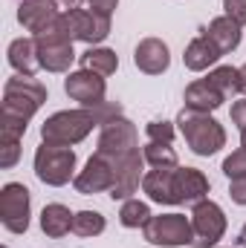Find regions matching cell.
I'll return each mask as SVG.
<instances>
[{
	"instance_id": "3957f363",
	"label": "cell",
	"mask_w": 246,
	"mask_h": 248,
	"mask_svg": "<svg viewBox=\"0 0 246 248\" xmlns=\"http://www.w3.org/2000/svg\"><path fill=\"white\" fill-rule=\"evenodd\" d=\"M174 124L180 127L185 144H188L191 153H197V156H214V153L226 144V130H223V124L217 122V119H211L209 113H197V110L183 107Z\"/></svg>"
},
{
	"instance_id": "e575fe53",
	"label": "cell",
	"mask_w": 246,
	"mask_h": 248,
	"mask_svg": "<svg viewBox=\"0 0 246 248\" xmlns=\"http://www.w3.org/2000/svg\"><path fill=\"white\" fill-rule=\"evenodd\" d=\"M238 93H246V63L238 66Z\"/></svg>"
},
{
	"instance_id": "f1b7e54d",
	"label": "cell",
	"mask_w": 246,
	"mask_h": 248,
	"mask_svg": "<svg viewBox=\"0 0 246 248\" xmlns=\"http://www.w3.org/2000/svg\"><path fill=\"white\" fill-rule=\"evenodd\" d=\"M223 173L229 179H238V176H246V147L241 144L232 156L223 159Z\"/></svg>"
},
{
	"instance_id": "836d02e7",
	"label": "cell",
	"mask_w": 246,
	"mask_h": 248,
	"mask_svg": "<svg viewBox=\"0 0 246 248\" xmlns=\"http://www.w3.org/2000/svg\"><path fill=\"white\" fill-rule=\"evenodd\" d=\"M232 124H238V130H246V98L232 104Z\"/></svg>"
},
{
	"instance_id": "5b68a950",
	"label": "cell",
	"mask_w": 246,
	"mask_h": 248,
	"mask_svg": "<svg viewBox=\"0 0 246 248\" xmlns=\"http://www.w3.org/2000/svg\"><path fill=\"white\" fill-rule=\"evenodd\" d=\"M75 170V150L72 147H58V144H41L35 150V176L50 187L67 185Z\"/></svg>"
},
{
	"instance_id": "ffe728a7",
	"label": "cell",
	"mask_w": 246,
	"mask_h": 248,
	"mask_svg": "<svg viewBox=\"0 0 246 248\" xmlns=\"http://www.w3.org/2000/svg\"><path fill=\"white\" fill-rule=\"evenodd\" d=\"M9 63L18 75H35L41 69V58H38V44L35 38H15L9 44Z\"/></svg>"
},
{
	"instance_id": "30bf717a",
	"label": "cell",
	"mask_w": 246,
	"mask_h": 248,
	"mask_svg": "<svg viewBox=\"0 0 246 248\" xmlns=\"http://www.w3.org/2000/svg\"><path fill=\"white\" fill-rule=\"evenodd\" d=\"M72 185H75L78 193H84V196L105 193V190L110 193L113 185H116V165H113V159H107V156H102V153H93V156L87 159L84 170L75 173Z\"/></svg>"
},
{
	"instance_id": "d4e9b609",
	"label": "cell",
	"mask_w": 246,
	"mask_h": 248,
	"mask_svg": "<svg viewBox=\"0 0 246 248\" xmlns=\"http://www.w3.org/2000/svg\"><path fill=\"white\" fill-rule=\"evenodd\" d=\"M105 228H107V222L99 211H78L72 217V234H78V237H99V234H105Z\"/></svg>"
},
{
	"instance_id": "7a4b0ae2",
	"label": "cell",
	"mask_w": 246,
	"mask_h": 248,
	"mask_svg": "<svg viewBox=\"0 0 246 248\" xmlns=\"http://www.w3.org/2000/svg\"><path fill=\"white\" fill-rule=\"evenodd\" d=\"M93 127H102L96 107H78V110H61L53 113L47 122L41 124V139L47 144H58V147H72L78 141H84Z\"/></svg>"
},
{
	"instance_id": "7402d4cb",
	"label": "cell",
	"mask_w": 246,
	"mask_h": 248,
	"mask_svg": "<svg viewBox=\"0 0 246 248\" xmlns=\"http://www.w3.org/2000/svg\"><path fill=\"white\" fill-rule=\"evenodd\" d=\"M72 217H75V214H70L67 205L53 202V205H47V208L41 211V231H44L47 237L58 240V237H64V234L72 231Z\"/></svg>"
},
{
	"instance_id": "6da1fadb",
	"label": "cell",
	"mask_w": 246,
	"mask_h": 248,
	"mask_svg": "<svg viewBox=\"0 0 246 248\" xmlns=\"http://www.w3.org/2000/svg\"><path fill=\"white\" fill-rule=\"evenodd\" d=\"M47 87L35 75H15L3 87V110H0V133L23 139L29 119L44 107Z\"/></svg>"
},
{
	"instance_id": "52a82bcc",
	"label": "cell",
	"mask_w": 246,
	"mask_h": 248,
	"mask_svg": "<svg viewBox=\"0 0 246 248\" xmlns=\"http://www.w3.org/2000/svg\"><path fill=\"white\" fill-rule=\"evenodd\" d=\"M142 234H145L148 243L162 246V248L191 246V240H194L191 219H185L183 214H159V217H151L145 222Z\"/></svg>"
},
{
	"instance_id": "9c48e42d",
	"label": "cell",
	"mask_w": 246,
	"mask_h": 248,
	"mask_svg": "<svg viewBox=\"0 0 246 248\" xmlns=\"http://www.w3.org/2000/svg\"><path fill=\"white\" fill-rule=\"evenodd\" d=\"M130 150H139V136H136V127H133L130 119L116 116V119L102 124L99 141H96V153L113 159V156H124Z\"/></svg>"
},
{
	"instance_id": "d6986e66",
	"label": "cell",
	"mask_w": 246,
	"mask_h": 248,
	"mask_svg": "<svg viewBox=\"0 0 246 248\" xmlns=\"http://www.w3.org/2000/svg\"><path fill=\"white\" fill-rule=\"evenodd\" d=\"M177 176V196H180V205H197L203 199H209V179L203 176V170L197 168H177L174 170Z\"/></svg>"
},
{
	"instance_id": "7c38bea8",
	"label": "cell",
	"mask_w": 246,
	"mask_h": 248,
	"mask_svg": "<svg viewBox=\"0 0 246 248\" xmlns=\"http://www.w3.org/2000/svg\"><path fill=\"white\" fill-rule=\"evenodd\" d=\"M64 93L72 101H78L81 107H99V104H105L107 81H105V75H96L90 69H75L64 78Z\"/></svg>"
},
{
	"instance_id": "4dcf8cb0",
	"label": "cell",
	"mask_w": 246,
	"mask_h": 248,
	"mask_svg": "<svg viewBox=\"0 0 246 248\" xmlns=\"http://www.w3.org/2000/svg\"><path fill=\"white\" fill-rule=\"evenodd\" d=\"M223 12H226L235 23L246 26V0H223Z\"/></svg>"
},
{
	"instance_id": "8fae6325",
	"label": "cell",
	"mask_w": 246,
	"mask_h": 248,
	"mask_svg": "<svg viewBox=\"0 0 246 248\" xmlns=\"http://www.w3.org/2000/svg\"><path fill=\"white\" fill-rule=\"evenodd\" d=\"M61 17L72 35V41L96 46L110 35V17H102L90 9H67V12H61Z\"/></svg>"
},
{
	"instance_id": "8d00e7d4",
	"label": "cell",
	"mask_w": 246,
	"mask_h": 248,
	"mask_svg": "<svg viewBox=\"0 0 246 248\" xmlns=\"http://www.w3.org/2000/svg\"><path fill=\"white\" fill-rule=\"evenodd\" d=\"M238 243H241V246L246 248V225H244V228H241V234H238Z\"/></svg>"
},
{
	"instance_id": "484cf974",
	"label": "cell",
	"mask_w": 246,
	"mask_h": 248,
	"mask_svg": "<svg viewBox=\"0 0 246 248\" xmlns=\"http://www.w3.org/2000/svg\"><path fill=\"white\" fill-rule=\"evenodd\" d=\"M151 219V208L139 199H124L119 208V222L124 228H145V222Z\"/></svg>"
},
{
	"instance_id": "ba28073f",
	"label": "cell",
	"mask_w": 246,
	"mask_h": 248,
	"mask_svg": "<svg viewBox=\"0 0 246 248\" xmlns=\"http://www.w3.org/2000/svg\"><path fill=\"white\" fill-rule=\"evenodd\" d=\"M29 211H32V199H29L26 185H20V182L3 185V190H0V222L6 225V231L26 234Z\"/></svg>"
},
{
	"instance_id": "44dd1931",
	"label": "cell",
	"mask_w": 246,
	"mask_h": 248,
	"mask_svg": "<svg viewBox=\"0 0 246 248\" xmlns=\"http://www.w3.org/2000/svg\"><path fill=\"white\" fill-rule=\"evenodd\" d=\"M220 58H223V55L217 52V46H214L206 35H197L183 52V63L191 72H203V69H209L211 63H217Z\"/></svg>"
},
{
	"instance_id": "603a6c76",
	"label": "cell",
	"mask_w": 246,
	"mask_h": 248,
	"mask_svg": "<svg viewBox=\"0 0 246 248\" xmlns=\"http://www.w3.org/2000/svg\"><path fill=\"white\" fill-rule=\"evenodd\" d=\"M78 63H81V69H90V72L107 78V75H113L119 69V55L113 49H107V46H90L87 52L78 55Z\"/></svg>"
},
{
	"instance_id": "cb8c5ba5",
	"label": "cell",
	"mask_w": 246,
	"mask_h": 248,
	"mask_svg": "<svg viewBox=\"0 0 246 248\" xmlns=\"http://www.w3.org/2000/svg\"><path fill=\"white\" fill-rule=\"evenodd\" d=\"M142 156H145V162L151 168H177L180 165L177 150L171 144H162V141H148L145 150H142Z\"/></svg>"
},
{
	"instance_id": "4fadbf2b",
	"label": "cell",
	"mask_w": 246,
	"mask_h": 248,
	"mask_svg": "<svg viewBox=\"0 0 246 248\" xmlns=\"http://www.w3.org/2000/svg\"><path fill=\"white\" fill-rule=\"evenodd\" d=\"M110 159V156H107ZM113 165H116V185L110 190V199L124 202V199H133V193L139 190L145 173H142V165H145V156L139 150H130L124 156H113Z\"/></svg>"
},
{
	"instance_id": "4316f807",
	"label": "cell",
	"mask_w": 246,
	"mask_h": 248,
	"mask_svg": "<svg viewBox=\"0 0 246 248\" xmlns=\"http://www.w3.org/2000/svg\"><path fill=\"white\" fill-rule=\"evenodd\" d=\"M209 81H211L220 93L232 95V93H238V66H214V69L209 72Z\"/></svg>"
},
{
	"instance_id": "277c9868",
	"label": "cell",
	"mask_w": 246,
	"mask_h": 248,
	"mask_svg": "<svg viewBox=\"0 0 246 248\" xmlns=\"http://www.w3.org/2000/svg\"><path fill=\"white\" fill-rule=\"evenodd\" d=\"M38 44V58H41V69L47 72H67L70 63L75 61V49H72V35L64 23V17L58 15V20L44 29L41 35H35Z\"/></svg>"
},
{
	"instance_id": "83f0119b",
	"label": "cell",
	"mask_w": 246,
	"mask_h": 248,
	"mask_svg": "<svg viewBox=\"0 0 246 248\" xmlns=\"http://www.w3.org/2000/svg\"><path fill=\"white\" fill-rule=\"evenodd\" d=\"M20 159V139L18 136H9V133H0V168L3 170H12Z\"/></svg>"
},
{
	"instance_id": "9a60e30c",
	"label": "cell",
	"mask_w": 246,
	"mask_h": 248,
	"mask_svg": "<svg viewBox=\"0 0 246 248\" xmlns=\"http://www.w3.org/2000/svg\"><path fill=\"white\" fill-rule=\"evenodd\" d=\"M177 168H180V165H177ZM177 168H154V170L145 173L142 190L148 193L151 202H157V205H180V196H177V176H174Z\"/></svg>"
},
{
	"instance_id": "d590c367",
	"label": "cell",
	"mask_w": 246,
	"mask_h": 248,
	"mask_svg": "<svg viewBox=\"0 0 246 248\" xmlns=\"http://www.w3.org/2000/svg\"><path fill=\"white\" fill-rule=\"evenodd\" d=\"M58 3H61L64 9H78V6H81L84 0H58Z\"/></svg>"
},
{
	"instance_id": "ac0fdd59",
	"label": "cell",
	"mask_w": 246,
	"mask_h": 248,
	"mask_svg": "<svg viewBox=\"0 0 246 248\" xmlns=\"http://www.w3.org/2000/svg\"><path fill=\"white\" fill-rule=\"evenodd\" d=\"M223 101H226V93H220L209 78L191 81V84L185 87V107H188V110L214 113L217 107H223Z\"/></svg>"
},
{
	"instance_id": "1f68e13d",
	"label": "cell",
	"mask_w": 246,
	"mask_h": 248,
	"mask_svg": "<svg viewBox=\"0 0 246 248\" xmlns=\"http://www.w3.org/2000/svg\"><path fill=\"white\" fill-rule=\"evenodd\" d=\"M116 6H119V0H87V9L102 15V17H113Z\"/></svg>"
},
{
	"instance_id": "2e32d148",
	"label": "cell",
	"mask_w": 246,
	"mask_h": 248,
	"mask_svg": "<svg viewBox=\"0 0 246 248\" xmlns=\"http://www.w3.org/2000/svg\"><path fill=\"white\" fill-rule=\"evenodd\" d=\"M133 63L136 69H142L145 75H162L171 63V52H168V44L159 41V38H145L139 41L136 52H133Z\"/></svg>"
},
{
	"instance_id": "5bb4252c",
	"label": "cell",
	"mask_w": 246,
	"mask_h": 248,
	"mask_svg": "<svg viewBox=\"0 0 246 248\" xmlns=\"http://www.w3.org/2000/svg\"><path fill=\"white\" fill-rule=\"evenodd\" d=\"M58 0H20L18 3V23L26 32L41 35L58 20Z\"/></svg>"
},
{
	"instance_id": "8992f818",
	"label": "cell",
	"mask_w": 246,
	"mask_h": 248,
	"mask_svg": "<svg viewBox=\"0 0 246 248\" xmlns=\"http://www.w3.org/2000/svg\"><path fill=\"white\" fill-rule=\"evenodd\" d=\"M191 228H194V240L191 248H214L223 234H226V214L217 202L203 199L191 208Z\"/></svg>"
},
{
	"instance_id": "f546056e",
	"label": "cell",
	"mask_w": 246,
	"mask_h": 248,
	"mask_svg": "<svg viewBox=\"0 0 246 248\" xmlns=\"http://www.w3.org/2000/svg\"><path fill=\"white\" fill-rule=\"evenodd\" d=\"M145 133H148V141H162V144L174 141V124L171 122H151L145 127Z\"/></svg>"
},
{
	"instance_id": "e0dca14e",
	"label": "cell",
	"mask_w": 246,
	"mask_h": 248,
	"mask_svg": "<svg viewBox=\"0 0 246 248\" xmlns=\"http://www.w3.org/2000/svg\"><path fill=\"white\" fill-rule=\"evenodd\" d=\"M200 35H206V38L217 46L220 55H229V52H235V49L241 46V23H235L229 15L214 17L206 29H200Z\"/></svg>"
},
{
	"instance_id": "74e56055",
	"label": "cell",
	"mask_w": 246,
	"mask_h": 248,
	"mask_svg": "<svg viewBox=\"0 0 246 248\" xmlns=\"http://www.w3.org/2000/svg\"><path fill=\"white\" fill-rule=\"evenodd\" d=\"M241 144L246 147V130H241Z\"/></svg>"
},
{
	"instance_id": "d6a6232c",
	"label": "cell",
	"mask_w": 246,
	"mask_h": 248,
	"mask_svg": "<svg viewBox=\"0 0 246 248\" xmlns=\"http://www.w3.org/2000/svg\"><path fill=\"white\" fill-rule=\"evenodd\" d=\"M229 196H232V202H238V205H246V176L229 179Z\"/></svg>"
}]
</instances>
